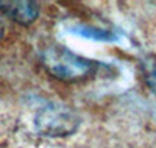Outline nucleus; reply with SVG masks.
<instances>
[{"label":"nucleus","mask_w":156,"mask_h":148,"mask_svg":"<svg viewBox=\"0 0 156 148\" xmlns=\"http://www.w3.org/2000/svg\"><path fill=\"white\" fill-rule=\"evenodd\" d=\"M81 118L70 106L58 101H42L33 114V128L45 137H66L76 132Z\"/></svg>","instance_id":"f03ea898"},{"label":"nucleus","mask_w":156,"mask_h":148,"mask_svg":"<svg viewBox=\"0 0 156 148\" xmlns=\"http://www.w3.org/2000/svg\"><path fill=\"white\" fill-rule=\"evenodd\" d=\"M0 11L9 20L23 26L31 25L41 12L39 5L36 2H31V0H2Z\"/></svg>","instance_id":"7ed1b4c3"},{"label":"nucleus","mask_w":156,"mask_h":148,"mask_svg":"<svg viewBox=\"0 0 156 148\" xmlns=\"http://www.w3.org/2000/svg\"><path fill=\"white\" fill-rule=\"evenodd\" d=\"M2 37H3V25L0 23V39H2Z\"/></svg>","instance_id":"423d86ee"},{"label":"nucleus","mask_w":156,"mask_h":148,"mask_svg":"<svg viewBox=\"0 0 156 148\" xmlns=\"http://www.w3.org/2000/svg\"><path fill=\"white\" fill-rule=\"evenodd\" d=\"M75 34L83 36L86 39H92V41H100V42H117L120 39L119 33H114L109 30H103L98 26H89V25H75L70 28Z\"/></svg>","instance_id":"20e7f679"},{"label":"nucleus","mask_w":156,"mask_h":148,"mask_svg":"<svg viewBox=\"0 0 156 148\" xmlns=\"http://www.w3.org/2000/svg\"><path fill=\"white\" fill-rule=\"evenodd\" d=\"M142 76L148 89L156 95V58L150 56L142 61Z\"/></svg>","instance_id":"39448f33"},{"label":"nucleus","mask_w":156,"mask_h":148,"mask_svg":"<svg viewBox=\"0 0 156 148\" xmlns=\"http://www.w3.org/2000/svg\"><path fill=\"white\" fill-rule=\"evenodd\" d=\"M41 62L53 78L66 83H78L89 79L97 75L101 67H105L98 61L76 55L75 51L58 44L50 45L42 51Z\"/></svg>","instance_id":"f257e3e1"}]
</instances>
